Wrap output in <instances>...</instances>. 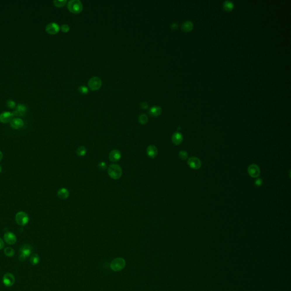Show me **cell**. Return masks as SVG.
<instances>
[{
  "label": "cell",
  "mask_w": 291,
  "mask_h": 291,
  "mask_svg": "<svg viewBox=\"0 0 291 291\" xmlns=\"http://www.w3.org/2000/svg\"><path fill=\"white\" fill-rule=\"evenodd\" d=\"M140 105H141V107L143 109H146L148 107V105L146 102H142L141 104H140Z\"/></svg>",
  "instance_id": "d6a6232c"
},
{
  "label": "cell",
  "mask_w": 291,
  "mask_h": 291,
  "mask_svg": "<svg viewBox=\"0 0 291 291\" xmlns=\"http://www.w3.org/2000/svg\"><path fill=\"white\" fill-rule=\"evenodd\" d=\"M53 4L58 7H62L67 2L66 0H54L53 1Z\"/></svg>",
  "instance_id": "484cf974"
},
{
  "label": "cell",
  "mask_w": 291,
  "mask_h": 291,
  "mask_svg": "<svg viewBox=\"0 0 291 291\" xmlns=\"http://www.w3.org/2000/svg\"><path fill=\"white\" fill-rule=\"evenodd\" d=\"M15 221L17 224L23 226L29 222V218L27 214L24 212H19L15 215Z\"/></svg>",
  "instance_id": "277c9868"
},
{
  "label": "cell",
  "mask_w": 291,
  "mask_h": 291,
  "mask_svg": "<svg viewBox=\"0 0 291 291\" xmlns=\"http://www.w3.org/2000/svg\"><path fill=\"white\" fill-rule=\"evenodd\" d=\"M172 28H176L177 27V25L176 23H173L172 24V26H171Z\"/></svg>",
  "instance_id": "e575fe53"
},
{
  "label": "cell",
  "mask_w": 291,
  "mask_h": 291,
  "mask_svg": "<svg viewBox=\"0 0 291 291\" xmlns=\"http://www.w3.org/2000/svg\"><path fill=\"white\" fill-rule=\"evenodd\" d=\"M139 121L141 124H145L148 121V117L145 114H142L139 117Z\"/></svg>",
  "instance_id": "d4e9b609"
},
{
  "label": "cell",
  "mask_w": 291,
  "mask_h": 291,
  "mask_svg": "<svg viewBox=\"0 0 291 291\" xmlns=\"http://www.w3.org/2000/svg\"><path fill=\"white\" fill-rule=\"evenodd\" d=\"M122 174V171L118 164H112L108 168V174L112 179L117 180L119 179Z\"/></svg>",
  "instance_id": "6da1fadb"
},
{
  "label": "cell",
  "mask_w": 291,
  "mask_h": 291,
  "mask_svg": "<svg viewBox=\"0 0 291 291\" xmlns=\"http://www.w3.org/2000/svg\"><path fill=\"white\" fill-rule=\"evenodd\" d=\"M223 7L226 11H231L234 8V4L229 0H226L224 2Z\"/></svg>",
  "instance_id": "44dd1931"
},
{
  "label": "cell",
  "mask_w": 291,
  "mask_h": 291,
  "mask_svg": "<svg viewBox=\"0 0 291 291\" xmlns=\"http://www.w3.org/2000/svg\"><path fill=\"white\" fill-rule=\"evenodd\" d=\"M126 266V261L122 258H117L112 261L110 269L115 272L122 270Z\"/></svg>",
  "instance_id": "3957f363"
},
{
  "label": "cell",
  "mask_w": 291,
  "mask_h": 291,
  "mask_svg": "<svg viewBox=\"0 0 291 291\" xmlns=\"http://www.w3.org/2000/svg\"><path fill=\"white\" fill-rule=\"evenodd\" d=\"M6 105L9 108L13 109L15 107V103L12 100H8L6 101Z\"/></svg>",
  "instance_id": "f1b7e54d"
},
{
  "label": "cell",
  "mask_w": 291,
  "mask_h": 291,
  "mask_svg": "<svg viewBox=\"0 0 291 291\" xmlns=\"http://www.w3.org/2000/svg\"><path fill=\"white\" fill-rule=\"evenodd\" d=\"M1 172H2V168H1V167L0 166V173H1Z\"/></svg>",
  "instance_id": "8d00e7d4"
},
{
  "label": "cell",
  "mask_w": 291,
  "mask_h": 291,
  "mask_svg": "<svg viewBox=\"0 0 291 291\" xmlns=\"http://www.w3.org/2000/svg\"><path fill=\"white\" fill-rule=\"evenodd\" d=\"M255 185L257 187H260L263 184V180L261 178H258L255 181Z\"/></svg>",
  "instance_id": "4dcf8cb0"
},
{
  "label": "cell",
  "mask_w": 291,
  "mask_h": 291,
  "mask_svg": "<svg viewBox=\"0 0 291 291\" xmlns=\"http://www.w3.org/2000/svg\"><path fill=\"white\" fill-rule=\"evenodd\" d=\"M86 153V149L85 147L84 146H81V147H79L78 148H77V154L79 155V156H83L84 155H85Z\"/></svg>",
  "instance_id": "cb8c5ba5"
},
{
  "label": "cell",
  "mask_w": 291,
  "mask_h": 291,
  "mask_svg": "<svg viewBox=\"0 0 291 291\" xmlns=\"http://www.w3.org/2000/svg\"><path fill=\"white\" fill-rule=\"evenodd\" d=\"M181 27L184 30L189 31L193 27V24L191 21H186L183 23Z\"/></svg>",
  "instance_id": "ffe728a7"
},
{
  "label": "cell",
  "mask_w": 291,
  "mask_h": 291,
  "mask_svg": "<svg viewBox=\"0 0 291 291\" xmlns=\"http://www.w3.org/2000/svg\"><path fill=\"white\" fill-rule=\"evenodd\" d=\"M4 238L5 241L8 245H13L15 244L17 242V237H16L15 235L11 231L6 232L4 235Z\"/></svg>",
  "instance_id": "9c48e42d"
},
{
  "label": "cell",
  "mask_w": 291,
  "mask_h": 291,
  "mask_svg": "<svg viewBox=\"0 0 291 291\" xmlns=\"http://www.w3.org/2000/svg\"><path fill=\"white\" fill-rule=\"evenodd\" d=\"M121 157V154L119 150H114L109 154V159L112 162H115L118 161Z\"/></svg>",
  "instance_id": "2e32d148"
},
{
  "label": "cell",
  "mask_w": 291,
  "mask_h": 291,
  "mask_svg": "<svg viewBox=\"0 0 291 291\" xmlns=\"http://www.w3.org/2000/svg\"><path fill=\"white\" fill-rule=\"evenodd\" d=\"M4 253L7 257H11L14 256V250L11 247H8L4 250Z\"/></svg>",
  "instance_id": "603a6c76"
},
{
  "label": "cell",
  "mask_w": 291,
  "mask_h": 291,
  "mask_svg": "<svg viewBox=\"0 0 291 291\" xmlns=\"http://www.w3.org/2000/svg\"><path fill=\"white\" fill-rule=\"evenodd\" d=\"M98 167L101 170H104L106 168V163L105 162H101L99 163V164H98Z\"/></svg>",
  "instance_id": "1f68e13d"
},
{
  "label": "cell",
  "mask_w": 291,
  "mask_h": 291,
  "mask_svg": "<svg viewBox=\"0 0 291 291\" xmlns=\"http://www.w3.org/2000/svg\"><path fill=\"white\" fill-rule=\"evenodd\" d=\"M26 112V106L23 105V104H19L17 108L13 112V116H23L25 114Z\"/></svg>",
  "instance_id": "5bb4252c"
},
{
  "label": "cell",
  "mask_w": 291,
  "mask_h": 291,
  "mask_svg": "<svg viewBox=\"0 0 291 291\" xmlns=\"http://www.w3.org/2000/svg\"><path fill=\"white\" fill-rule=\"evenodd\" d=\"M248 173L251 177L256 178L260 175V168L257 164H252L248 168Z\"/></svg>",
  "instance_id": "52a82bcc"
},
{
  "label": "cell",
  "mask_w": 291,
  "mask_h": 291,
  "mask_svg": "<svg viewBox=\"0 0 291 291\" xmlns=\"http://www.w3.org/2000/svg\"><path fill=\"white\" fill-rule=\"evenodd\" d=\"M68 8L73 13L77 14L82 11L83 6L80 0H71L68 2Z\"/></svg>",
  "instance_id": "7a4b0ae2"
},
{
  "label": "cell",
  "mask_w": 291,
  "mask_h": 291,
  "mask_svg": "<svg viewBox=\"0 0 291 291\" xmlns=\"http://www.w3.org/2000/svg\"><path fill=\"white\" fill-rule=\"evenodd\" d=\"M4 247V242L3 240L0 238V250L2 249Z\"/></svg>",
  "instance_id": "836d02e7"
},
{
  "label": "cell",
  "mask_w": 291,
  "mask_h": 291,
  "mask_svg": "<svg viewBox=\"0 0 291 291\" xmlns=\"http://www.w3.org/2000/svg\"><path fill=\"white\" fill-rule=\"evenodd\" d=\"M183 136L179 132H175L172 136V141L175 145H179L183 141Z\"/></svg>",
  "instance_id": "9a60e30c"
},
{
  "label": "cell",
  "mask_w": 291,
  "mask_h": 291,
  "mask_svg": "<svg viewBox=\"0 0 291 291\" xmlns=\"http://www.w3.org/2000/svg\"><path fill=\"white\" fill-rule=\"evenodd\" d=\"M3 158V154H2V153L1 151H0V162L2 160Z\"/></svg>",
  "instance_id": "d590c367"
},
{
  "label": "cell",
  "mask_w": 291,
  "mask_h": 291,
  "mask_svg": "<svg viewBox=\"0 0 291 291\" xmlns=\"http://www.w3.org/2000/svg\"><path fill=\"white\" fill-rule=\"evenodd\" d=\"M32 247L31 246L29 245H24L21 246L20 249V252H21V255L25 257V258L29 257L31 255L32 252Z\"/></svg>",
  "instance_id": "4fadbf2b"
},
{
  "label": "cell",
  "mask_w": 291,
  "mask_h": 291,
  "mask_svg": "<svg viewBox=\"0 0 291 291\" xmlns=\"http://www.w3.org/2000/svg\"><path fill=\"white\" fill-rule=\"evenodd\" d=\"M179 157L182 160H186L188 157V153L185 151H181L179 154Z\"/></svg>",
  "instance_id": "4316f807"
},
{
  "label": "cell",
  "mask_w": 291,
  "mask_h": 291,
  "mask_svg": "<svg viewBox=\"0 0 291 291\" xmlns=\"http://www.w3.org/2000/svg\"><path fill=\"white\" fill-rule=\"evenodd\" d=\"M88 85L89 88L92 91H96L100 88L102 85V81L101 79L97 76L91 77L89 82Z\"/></svg>",
  "instance_id": "5b68a950"
},
{
  "label": "cell",
  "mask_w": 291,
  "mask_h": 291,
  "mask_svg": "<svg viewBox=\"0 0 291 291\" xmlns=\"http://www.w3.org/2000/svg\"><path fill=\"white\" fill-rule=\"evenodd\" d=\"M2 281L5 286L8 287H11L15 282L14 276L11 273H7L4 276Z\"/></svg>",
  "instance_id": "ba28073f"
},
{
  "label": "cell",
  "mask_w": 291,
  "mask_h": 291,
  "mask_svg": "<svg viewBox=\"0 0 291 291\" xmlns=\"http://www.w3.org/2000/svg\"><path fill=\"white\" fill-rule=\"evenodd\" d=\"M11 127L14 129H19L22 127L24 125V122L21 118H14L12 119L10 122Z\"/></svg>",
  "instance_id": "7c38bea8"
},
{
  "label": "cell",
  "mask_w": 291,
  "mask_h": 291,
  "mask_svg": "<svg viewBox=\"0 0 291 291\" xmlns=\"http://www.w3.org/2000/svg\"><path fill=\"white\" fill-rule=\"evenodd\" d=\"M147 154L151 158H155L157 155V149L155 146H149L147 148Z\"/></svg>",
  "instance_id": "e0dca14e"
},
{
  "label": "cell",
  "mask_w": 291,
  "mask_h": 291,
  "mask_svg": "<svg viewBox=\"0 0 291 291\" xmlns=\"http://www.w3.org/2000/svg\"><path fill=\"white\" fill-rule=\"evenodd\" d=\"M188 164L193 169H198L201 167V160L196 157H191L188 160Z\"/></svg>",
  "instance_id": "8992f818"
},
{
  "label": "cell",
  "mask_w": 291,
  "mask_h": 291,
  "mask_svg": "<svg viewBox=\"0 0 291 291\" xmlns=\"http://www.w3.org/2000/svg\"><path fill=\"white\" fill-rule=\"evenodd\" d=\"M40 261V258L37 254H34L31 256L30 263L32 265H37Z\"/></svg>",
  "instance_id": "7402d4cb"
},
{
  "label": "cell",
  "mask_w": 291,
  "mask_h": 291,
  "mask_svg": "<svg viewBox=\"0 0 291 291\" xmlns=\"http://www.w3.org/2000/svg\"><path fill=\"white\" fill-rule=\"evenodd\" d=\"M59 26L55 22L49 23L46 27V31L50 34H55L59 31Z\"/></svg>",
  "instance_id": "30bf717a"
},
{
  "label": "cell",
  "mask_w": 291,
  "mask_h": 291,
  "mask_svg": "<svg viewBox=\"0 0 291 291\" xmlns=\"http://www.w3.org/2000/svg\"><path fill=\"white\" fill-rule=\"evenodd\" d=\"M70 26L67 24H63L61 26V30L64 32H67L70 30Z\"/></svg>",
  "instance_id": "f546056e"
},
{
  "label": "cell",
  "mask_w": 291,
  "mask_h": 291,
  "mask_svg": "<svg viewBox=\"0 0 291 291\" xmlns=\"http://www.w3.org/2000/svg\"><path fill=\"white\" fill-rule=\"evenodd\" d=\"M79 91L82 94H86L88 92V89L86 86L81 85L79 87Z\"/></svg>",
  "instance_id": "83f0119b"
},
{
  "label": "cell",
  "mask_w": 291,
  "mask_h": 291,
  "mask_svg": "<svg viewBox=\"0 0 291 291\" xmlns=\"http://www.w3.org/2000/svg\"><path fill=\"white\" fill-rule=\"evenodd\" d=\"M13 117H14L13 113L9 112H3L0 114V122L4 124H7L11 122Z\"/></svg>",
  "instance_id": "8fae6325"
},
{
  "label": "cell",
  "mask_w": 291,
  "mask_h": 291,
  "mask_svg": "<svg viewBox=\"0 0 291 291\" xmlns=\"http://www.w3.org/2000/svg\"><path fill=\"white\" fill-rule=\"evenodd\" d=\"M58 196L61 199H66L69 196V192L65 188H60L58 192Z\"/></svg>",
  "instance_id": "d6986e66"
},
{
  "label": "cell",
  "mask_w": 291,
  "mask_h": 291,
  "mask_svg": "<svg viewBox=\"0 0 291 291\" xmlns=\"http://www.w3.org/2000/svg\"><path fill=\"white\" fill-rule=\"evenodd\" d=\"M162 108L160 107V106H153L152 107L150 110H149V114L150 115H151V116H154V117H157L158 115L161 114L162 113Z\"/></svg>",
  "instance_id": "ac0fdd59"
}]
</instances>
